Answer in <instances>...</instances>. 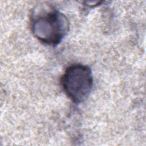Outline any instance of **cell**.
<instances>
[{
	"mask_svg": "<svg viewBox=\"0 0 146 146\" xmlns=\"http://www.w3.org/2000/svg\"><path fill=\"white\" fill-rule=\"evenodd\" d=\"M33 35L48 44H58L67 34L69 23L67 17L48 5H39L33 10L31 18Z\"/></svg>",
	"mask_w": 146,
	"mask_h": 146,
	"instance_id": "6da1fadb",
	"label": "cell"
},
{
	"mask_svg": "<svg viewBox=\"0 0 146 146\" xmlns=\"http://www.w3.org/2000/svg\"><path fill=\"white\" fill-rule=\"evenodd\" d=\"M62 85L69 98L75 103L84 102L93 86V77L89 67L81 64L69 66L62 78Z\"/></svg>",
	"mask_w": 146,
	"mask_h": 146,
	"instance_id": "7a4b0ae2",
	"label": "cell"
}]
</instances>
